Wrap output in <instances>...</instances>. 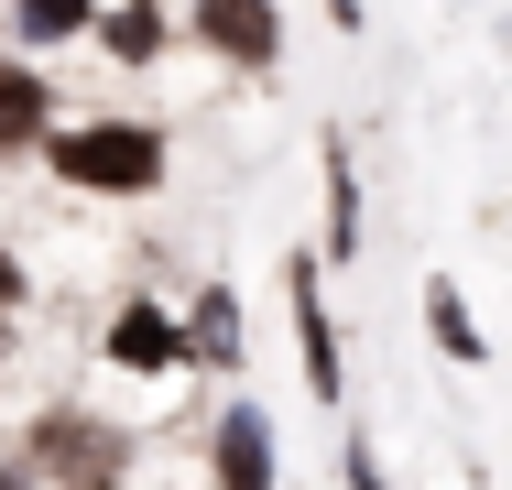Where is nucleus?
I'll use <instances>...</instances> for the list:
<instances>
[{
  "label": "nucleus",
  "mask_w": 512,
  "mask_h": 490,
  "mask_svg": "<svg viewBox=\"0 0 512 490\" xmlns=\"http://www.w3.org/2000/svg\"><path fill=\"white\" fill-rule=\"evenodd\" d=\"M33 164H44L66 196H88V207H142V196L175 186V131L142 120V109H77V120L44 131Z\"/></svg>",
  "instance_id": "f257e3e1"
},
{
  "label": "nucleus",
  "mask_w": 512,
  "mask_h": 490,
  "mask_svg": "<svg viewBox=\"0 0 512 490\" xmlns=\"http://www.w3.org/2000/svg\"><path fill=\"white\" fill-rule=\"evenodd\" d=\"M11 447H22V469L44 490H99V480H131L142 469V436L120 414H99V403H77V392H44L11 425Z\"/></svg>",
  "instance_id": "f03ea898"
},
{
  "label": "nucleus",
  "mask_w": 512,
  "mask_h": 490,
  "mask_svg": "<svg viewBox=\"0 0 512 490\" xmlns=\"http://www.w3.org/2000/svg\"><path fill=\"white\" fill-rule=\"evenodd\" d=\"M197 458H207V490H284V425H273V403L262 392H218Z\"/></svg>",
  "instance_id": "7ed1b4c3"
},
{
  "label": "nucleus",
  "mask_w": 512,
  "mask_h": 490,
  "mask_svg": "<svg viewBox=\"0 0 512 490\" xmlns=\"http://www.w3.org/2000/svg\"><path fill=\"white\" fill-rule=\"evenodd\" d=\"M284 316H295V371L327 414H349V349H338V305H327V262H316V240L284 251Z\"/></svg>",
  "instance_id": "20e7f679"
},
{
  "label": "nucleus",
  "mask_w": 512,
  "mask_h": 490,
  "mask_svg": "<svg viewBox=\"0 0 512 490\" xmlns=\"http://www.w3.org/2000/svg\"><path fill=\"white\" fill-rule=\"evenodd\" d=\"M186 22V44H197L207 66H229V77H284V0H186L175 11Z\"/></svg>",
  "instance_id": "39448f33"
},
{
  "label": "nucleus",
  "mask_w": 512,
  "mask_h": 490,
  "mask_svg": "<svg viewBox=\"0 0 512 490\" xmlns=\"http://www.w3.org/2000/svg\"><path fill=\"white\" fill-rule=\"evenodd\" d=\"M99 360L120 382H186L197 360H186V305H164V294H120L99 316Z\"/></svg>",
  "instance_id": "423d86ee"
},
{
  "label": "nucleus",
  "mask_w": 512,
  "mask_h": 490,
  "mask_svg": "<svg viewBox=\"0 0 512 490\" xmlns=\"http://www.w3.org/2000/svg\"><path fill=\"white\" fill-rule=\"evenodd\" d=\"M316 207H327V218H316V262L349 273V262L371 251V196H360V153H349L338 131L316 142Z\"/></svg>",
  "instance_id": "0eeeda50"
},
{
  "label": "nucleus",
  "mask_w": 512,
  "mask_h": 490,
  "mask_svg": "<svg viewBox=\"0 0 512 490\" xmlns=\"http://www.w3.org/2000/svg\"><path fill=\"white\" fill-rule=\"evenodd\" d=\"M186 360H197L207 382H240V371H251V305H240L229 273H207V284L186 294Z\"/></svg>",
  "instance_id": "6e6552de"
},
{
  "label": "nucleus",
  "mask_w": 512,
  "mask_h": 490,
  "mask_svg": "<svg viewBox=\"0 0 512 490\" xmlns=\"http://www.w3.org/2000/svg\"><path fill=\"white\" fill-rule=\"evenodd\" d=\"M55 120H66V98H55V77H44L33 55H0V164H33Z\"/></svg>",
  "instance_id": "1a4fd4ad"
},
{
  "label": "nucleus",
  "mask_w": 512,
  "mask_h": 490,
  "mask_svg": "<svg viewBox=\"0 0 512 490\" xmlns=\"http://www.w3.org/2000/svg\"><path fill=\"white\" fill-rule=\"evenodd\" d=\"M175 33H186V22H175L164 0H99V33H88V44H99V55L120 66V77H153Z\"/></svg>",
  "instance_id": "9d476101"
},
{
  "label": "nucleus",
  "mask_w": 512,
  "mask_h": 490,
  "mask_svg": "<svg viewBox=\"0 0 512 490\" xmlns=\"http://www.w3.org/2000/svg\"><path fill=\"white\" fill-rule=\"evenodd\" d=\"M425 338H436L447 371H491V327H480V305H469L458 273H425Z\"/></svg>",
  "instance_id": "9b49d317"
},
{
  "label": "nucleus",
  "mask_w": 512,
  "mask_h": 490,
  "mask_svg": "<svg viewBox=\"0 0 512 490\" xmlns=\"http://www.w3.org/2000/svg\"><path fill=\"white\" fill-rule=\"evenodd\" d=\"M99 33V0H11V55H66Z\"/></svg>",
  "instance_id": "f8f14e48"
},
{
  "label": "nucleus",
  "mask_w": 512,
  "mask_h": 490,
  "mask_svg": "<svg viewBox=\"0 0 512 490\" xmlns=\"http://www.w3.org/2000/svg\"><path fill=\"white\" fill-rule=\"evenodd\" d=\"M338 490H393V469H382V447H371L360 414H338Z\"/></svg>",
  "instance_id": "ddd939ff"
},
{
  "label": "nucleus",
  "mask_w": 512,
  "mask_h": 490,
  "mask_svg": "<svg viewBox=\"0 0 512 490\" xmlns=\"http://www.w3.org/2000/svg\"><path fill=\"white\" fill-rule=\"evenodd\" d=\"M33 305V262H22V240H0V327Z\"/></svg>",
  "instance_id": "4468645a"
},
{
  "label": "nucleus",
  "mask_w": 512,
  "mask_h": 490,
  "mask_svg": "<svg viewBox=\"0 0 512 490\" xmlns=\"http://www.w3.org/2000/svg\"><path fill=\"white\" fill-rule=\"evenodd\" d=\"M0 490H44L33 469H22V447H11V436H0Z\"/></svg>",
  "instance_id": "2eb2a0df"
},
{
  "label": "nucleus",
  "mask_w": 512,
  "mask_h": 490,
  "mask_svg": "<svg viewBox=\"0 0 512 490\" xmlns=\"http://www.w3.org/2000/svg\"><path fill=\"white\" fill-rule=\"evenodd\" d=\"M316 11H327V33H360V22H371L360 0H316Z\"/></svg>",
  "instance_id": "dca6fc26"
},
{
  "label": "nucleus",
  "mask_w": 512,
  "mask_h": 490,
  "mask_svg": "<svg viewBox=\"0 0 512 490\" xmlns=\"http://www.w3.org/2000/svg\"><path fill=\"white\" fill-rule=\"evenodd\" d=\"M99 490H142V480H99Z\"/></svg>",
  "instance_id": "f3484780"
}]
</instances>
